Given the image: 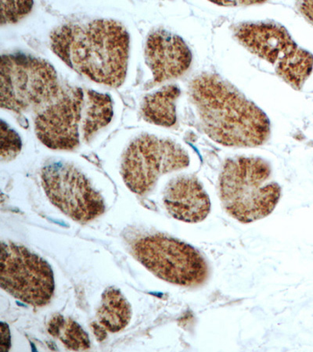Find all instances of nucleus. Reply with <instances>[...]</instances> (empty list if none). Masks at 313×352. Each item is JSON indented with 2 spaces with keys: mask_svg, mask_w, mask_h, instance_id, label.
Returning a JSON list of instances; mask_svg holds the SVG:
<instances>
[{
  "mask_svg": "<svg viewBox=\"0 0 313 352\" xmlns=\"http://www.w3.org/2000/svg\"><path fill=\"white\" fill-rule=\"evenodd\" d=\"M235 36L258 58L276 65L297 45L285 27L275 22H244L235 27Z\"/></svg>",
  "mask_w": 313,
  "mask_h": 352,
  "instance_id": "f8f14e48",
  "label": "nucleus"
},
{
  "mask_svg": "<svg viewBox=\"0 0 313 352\" xmlns=\"http://www.w3.org/2000/svg\"><path fill=\"white\" fill-rule=\"evenodd\" d=\"M85 100L82 119L83 139L89 142L96 133L106 127L113 117L112 100L107 94L85 89Z\"/></svg>",
  "mask_w": 313,
  "mask_h": 352,
  "instance_id": "2eb2a0df",
  "label": "nucleus"
},
{
  "mask_svg": "<svg viewBox=\"0 0 313 352\" xmlns=\"http://www.w3.org/2000/svg\"><path fill=\"white\" fill-rule=\"evenodd\" d=\"M48 332L71 351H85L90 348L88 334L81 326L61 314L51 318L48 323Z\"/></svg>",
  "mask_w": 313,
  "mask_h": 352,
  "instance_id": "f3484780",
  "label": "nucleus"
},
{
  "mask_svg": "<svg viewBox=\"0 0 313 352\" xmlns=\"http://www.w3.org/2000/svg\"><path fill=\"white\" fill-rule=\"evenodd\" d=\"M188 94L204 133L215 143L252 148L270 140L271 123L266 113L217 74L193 77Z\"/></svg>",
  "mask_w": 313,
  "mask_h": 352,
  "instance_id": "f257e3e1",
  "label": "nucleus"
},
{
  "mask_svg": "<svg viewBox=\"0 0 313 352\" xmlns=\"http://www.w3.org/2000/svg\"><path fill=\"white\" fill-rule=\"evenodd\" d=\"M93 329L94 333L96 335V338L99 340H104L107 338V331L102 328L98 322L93 323L91 325Z\"/></svg>",
  "mask_w": 313,
  "mask_h": 352,
  "instance_id": "412c9836",
  "label": "nucleus"
},
{
  "mask_svg": "<svg viewBox=\"0 0 313 352\" xmlns=\"http://www.w3.org/2000/svg\"><path fill=\"white\" fill-rule=\"evenodd\" d=\"M96 317L98 324L107 332L118 333L129 325L132 309L119 289L109 287L102 295Z\"/></svg>",
  "mask_w": 313,
  "mask_h": 352,
  "instance_id": "4468645a",
  "label": "nucleus"
},
{
  "mask_svg": "<svg viewBox=\"0 0 313 352\" xmlns=\"http://www.w3.org/2000/svg\"><path fill=\"white\" fill-rule=\"evenodd\" d=\"M85 90L66 87L50 104L39 111L35 119L37 138L50 149L73 151L79 140L85 107Z\"/></svg>",
  "mask_w": 313,
  "mask_h": 352,
  "instance_id": "1a4fd4ad",
  "label": "nucleus"
},
{
  "mask_svg": "<svg viewBox=\"0 0 313 352\" xmlns=\"http://www.w3.org/2000/svg\"><path fill=\"white\" fill-rule=\"evenodd\" d=\"M0 82L2 109L18 113L38 107L41 111L65 89L47 61L24 54L2 56Z\"/></svg>",
  "mask_w": 313,
  "mask_h": 352,
  "instance_id": "20e7f679",
  "label": "nucleus"
},
{
  "mask_svg": "<svg viewBox=\"0 0 313 352\" xmlns=\"http://www.w3.org/2000/svg\"><path fill=\"white\" fill-rule=\"evenodd\" d=\"M20 136L2 120L1 122V159L2 161L13 160L21 151Z\"/></svg>",
  "mask_w": 313,
  "mask_h": 352,
  "instance_id": "a211bd4d",
  "label": "nucleus"
},
{
  "mask_svg": "<svg viewBox=\"0 0 313 352\" xmlns=\"http://www.w3.org/2000/svg\"><path fill=\"white\" fill-rule=\"evenodd\" d=\"M163 202L171 217L186 223H202L212 208L200 180L191 175L171 180L164 190Z\"/></svg>",
  "mask_w": 313,
  "mask_h": 352,
  "instance_id": "9b49d317",
  "label": "nucleus"
},
{
  "mask_svg": "<svg viewBox=\"0 0 313 352\" xmlns=\"http://www.w3.org/2000/svg\"><path fill=\"white\" fill-rule=\"evenodd\" d=\"M218 190L226 212L243 224L269 217L281 197V187L272 180L270 164L259 157L227 159Z\"/></svg>",
  "mask_w": 313,
  "mask_h": 352,
  "instance_id": "7ed1b4c3",
  "label": "nucleus"
},
{
  "mask_svg": "<svg viewBox=\"0 0 313 352\" xmlns=\"http://www.w3.org/2000/svg\"><path fill=\"white\" fill-rule=\"evenodd\" d=\"M145 58L156 85L183 76L190 69L193 56L183 38L158 30L147 38Z\"/></svg>",
  "mask_w": 313,
  "mask_h": 352,
  "instance_id": "9d476101",
  "label": "nucleus"
},
{
  "mask_svg": "<svg viewBox=\"0 0 313 352\" xmlns=\"http://www.w3.org/2000/svg\"><path fill=\"white\" fill-rule=\"evenodd\" d=\"M32 1H1V25L14 24L31 12Z\"/></svg>",
  "mask_w": 313,
  "mask_h": 352,
  "instance_id": "6ab92c4d",
  "label": "nucleus"
},
{
  "mask_svg": "<svg viewBox=\"0 0 313 352\" xmlns=\"http://www.w3.org/2000/svg\"><path fill=\"white\" fill-rule=\"evenodd\" d=\"M41 179L50 201L72 220L87 223L105 213L103 197L72 164H49L42 169Z\"/></svg>",
  "mask_w": 313,
  "mask_h": 352,
  "instance_id": "6e6552de",
  "label": "nucleus"
},
{
  "mask_svg": "<svg viewBox=\"0 0 313 352\" xmlns=\"http://www.w3.org/2000/svg\"><path fill=\"white\" fill-rule=\"evenodd\" d=\"M181 91L176 85L167 86L145 96L141 107L144 120L158 126L172 127L177 121L176 102Z\"/></svg>",
  "mask_w": 313,
  "mask_h": 352,
  "instance_id": "ddd939ff",
  "label": "nucleus"
},
{
  "mask_svg": "<svg viewBox=\"0 0 313 352\" xmlns=\"http://www.w3.org/2000/svg\"><path fill=\"white\" fill-rule=\"evenodd\" d=\"M312 68V54L297 45L278 61L276 72L293 89L299 90L310 76Z\"/></svg>",
  "mask_w": 313,
  "mask_h": 352,
  "instance_id": "dca6fc26",
  "label": "nucleus"
},
{
  "mask_svg": "<svg viewBox=\"0 0 313 352\" xmlns=\"http://www.w3.org/2000/svg\"><path fill=\"white\" fill-rule=\"evenodd\" d=\"M300 12L313 25V1H305L299 3Z\"/></svg>",
  "mask_w": 313,
  "mask_h": 352,
  "instance_id": "aec40b11",
  "label": "nucleus"
},
{
  "mask_svg": "<svg viewBox=\"0 0 313 352\" xmlns=\"http://www.w3.org/2000/svg\"><path fill=\"white\" fill-rule=\"evenodd\" d=\"M191 159L183 146L175 141L143 134L125 151L122 175L125 185L139 195H145L163 175L190 166Z\"/></svg>",
  "mask_w": 313,
  "mask_h": 352,
  "instance_id": "423d86ee",
  "label": "nucleus"
},
{
  "mask_svg": "<svg viewBox=\"0 0 313 352\" xmlns=\"http://www.w3.org/2000/svg\"><path fill=\"white\" fill-rule=\"evenodd\" d=\"M134 256L151 274L172 285L197 287L208 280L206 258L189 243L162 234L140 238L133 245Z\"/></svg>",
  "mask_w": 313,
  "mask_h": 352,
  "instance_id": "39448f33",
  "label": "nucleus"
},
{
  "mask_svg": "<svg viewBox=\"0 0 313 352\" xmlns=\"http://www.w3.org/2000/svg\"><path fill=\"white\" fill-rule=\"evenodd\" d=\"M0 285L21 302L41 308L54 296V272L43 258L26 248L3 242Z\"/></svg>",
  "mask_w": 313,
  "mask_h": 352,
  "instance_id": "0eeeda50",
  "label": "nucleus"
},
{
  "mask_svg": "<svg viewBox=\"0 0 313 352\" xmlns=\"http://www.w3.org/2000/svg\"><path fill=\"white\" fill-rule=\"evenodd\" d=\"M50 47L74 71L95 82L118 88L127 77L129 36L118 21L61 25L50 34Z\"/></svg>",
  "mask_w": 313,
  "mask_h": 352,
  "instance_id": "f03ea898",
  "label": "nucleus"
}]
</instances>
